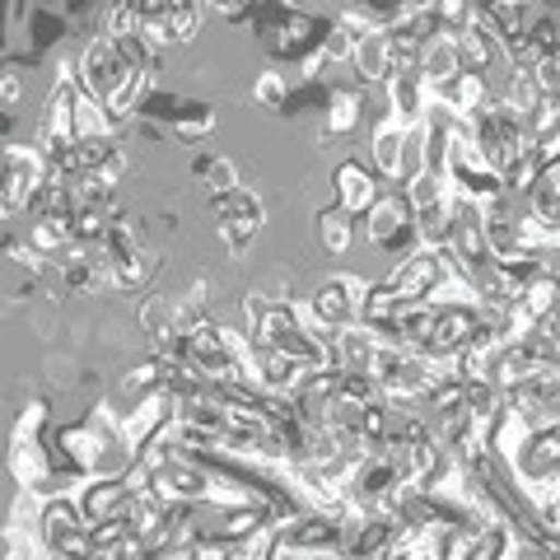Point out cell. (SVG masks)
Masks as SVG:
<instances>
[{
  "mask_svg": "<svg viewBox=\"0 0 560 560\" xmlns=\"http://www.w3.org/2000/svg\"><path fill=\"white\" fill-rule=\"evenodd\" d=\"M364 238L374 243V248L393 253V257H407L416 243V206L407 197V187H383V197L364 210Z\"/></svg>",
  "mask_w": 560,
  "mask_h": 560,
  "instance_id": "obj_1",
  "label": "cell"
},
{
  "mask_svg": "<svg viewBox=\"0 0 560 560\" xmlns=\"http://www.w3.org/2000/svg\"><path fill=\"white\" fill-rule=\"evenodd\" d=\"M38 533L47 541L51 560H84L94 556V537H90V518H84L75 495H51L38 510Z\"/></svg>",
  "mask_w": 560,
  "mask_h": 560,
  "instance_id": "obj_2",
  "label": "cell"
},
{
  "mask_svg": "<svg viewBox=\"0 0 560 560\" xmlns=\"http://www.w3.org/2000/svg\"><path fill=\"white\" fill-rule=\"evenodd\" d=\"M210 210H215V224H220V238H224V253L234 261H243L253 253V243L261 238V224H267V206L253 187H234L224 197H210Z\"/></svg>",
  "mask_w": 560,
  "mask_h": 560,
  "instance_id": "obj_3",
  "label": "cell"
},
{
  "mask_svg": "<svg viewBox=\"0 0 560 560\" xmlns=\"http://www.w3.org/2000/svg\"><path fill=\"white\" fill-rule=\"evenodd\" d=\"M183 360L197 364L210 383H248V374H243V355L234 350L224 323H215V318H206V323L183 331Z\"/></svg>",
  "mask_w": 560,
  "mask_h": 560,
  "instance_id": "obj_4",
  "label": "cell"
},
{
  "mask_svg": "<svg viewBox=\"0 0 560 560\" xmlns=\"http://www.w3.org/2000/svg\"><path fill=\"white\" fill-rule=\"evenodd\" d=\"M51 173V160L38 150V145H5V220L14 224L24 215V210H33V197H38V187L47 183Z\"/></svg>",
  "mask_w": 560,
  "mask_h": 560,
  "instance_id": "obj_5",
  "label": "cell"
},
{
  "mask_svg": "<svg viewBox=\"0 0 560 560\" xmlns=\"http://www.w3.org/2000/svg\"><path fill=\"white\" fill-rule=\"evenodd\" d=\"M360 304H364V280L360 276H350V271H337V276H327L318 290H313V300H308V323L318 327H350V323H360Z\"/></svg>",
  "mask_w": 560,
  "mask_h": 560,
  "instance_id": "obj_6",
  "label": "cell"
},
{
  "mask_svg": "<svg viewBox=\"0 0 560 560\" xmlns=\"http://www.w3.org/2000/svg\"><path fill=\"white\" fill-rule=\"evenodd\" d=\"M486 327H490L486 304H444L440 318H434V331H430L425 350H440V355H463V350L477 341Z\"/></svg>",
  "mask_w": 560,
  "mask_h": 560,
  "instance_id": "obj_7",
  "label": "cell"
},
{
  "mask_svg": "<svg viewBox=\"0 0 560 560\" xmlns=\"http://www.w3.org/2000/svg\"><path fill=\"white\" fill-rule=\"evenodd\" d=\"M127 57L117 51V38H108V33H98V38L80 51V84L84 94H94L98 103H108L113 90L121 84V75H127Z\"/></svg>",
  "mask_w": 560,
  "mask_h": 560,
  "instance_id": "obj_8",
  "label": "cell"
},
{
  "mask_svg": "<svg viewBox=\"0 0 560 560\" xmlns=\"http://www.w3.org/2000/svg\"><path fill=\"white\" fill-rule=\"evenodd\" d=\"M210 471L215 467H206V463H197V458H173V463H164L160 471H154V490L160 495H168L173 504H206V495H210Z\"/></svg>",
  "mask_w": 560,
  "mask_h": 560,
  "instance_id": "obj_9",
  "label": "cell"
},
{
  "mask_svg": "<svg viewBox=\"0 0 560 560\" xmlns=\"http://www.w3.org/2000/svg\"><path fill=\"white\" fill-rule=\"evenodd\" d=\"M331 191H337V206H346L350 215H364V210L383 197V178L374 173V164L341 160L337 168H331Z\"/></svg>",
  "mask_w": 560,
  "mask_h": 560,
  "instance_id": "obj_10",
  "label": "cell"
},
{
  "mask_svg": "<svg viewBox=\"0 0 560 560\" xmlns=\"http://www.w3.org/2000/svg\"><path fill=\"white\" fill-rule=\"evenodd\" d=\"M173 420V393L160 388V393H145L131 401V411H121V440H127L136 453L145 448L154 434H160L164 425Z\"/></svg>",
  "mask_w": 560,
  "mask_h": 560,
  "instance_id": "obj_11",
  "label": "cell"
},
{
  "mask_svg": "<svg viewBox=\"0 0 560 560\" xmlns=\"http://www.w3.org/2000/svg\"><path fill=\"white\" fill-rule=\"evenodd\" d=\"M407 121H397L393 113L378 121L374 127V136H370V164H374V173L383 183H397L401 187V178H407Z\"/></svg>",
  "mask_w": 560,
  "mask_h": 560,
  "instance_id": "obj_12",
  "label": "cell"
},
{
  "mask_svg": "<svg viewBox=\"0 0 560 560\" xmlns=\"http://www.w3.org/2000/svg\"><path fill=\"white\" fill-rule=\"evenodd\" d=\"M458 47H463L467 70H481V75H490L495 66H504V33H500V24L490 20L486 10L458 33Z\"/></svg>",
  "mask_w": 560,
  "mask_h": 560,
  "instance_id": "obj_13",
  "label": "cell"
},
{
  "mask_svg": "<svg viewBox=\"0 0 560 560\" xmlns=\"http://www.w3.org/2000/svg\"><path fill=\"white\" fill-rule=\"evenodd\" d=\"M388 90V113L397 121H407V127H416V121H425L430 103H434V90L425 84V75L420 70H397V75L383 84Z\"/></svg>",
  "mask_w": 560,
  "mask_h": 560,
  "instance_id": "obj_14",
  "label": "cell"
},
{
  "mask_svg": "<svg viewBox=\"0 0 560 560\" xmlns=\"http://www.w3.org/2000/svg\"><path fill=\"white\" fill-rule=\"evenodd\" d=\"M444 276L440 267V253H430V248H411L407 257H397V267H393V285L401 300H425V294L434 290V280Z\"/></svg>",
  "mask_w": 560,
  "mask_h": 560,
  "instance_id": "obj_15",
  "label": "cell"
},
{
  "mask_svg": "<svg viewBox=\"0 0 560 560\" xmlns=\"http://www.w3.org/2000/svg\"><path fill=\"white\" fill-rule=\"evenodd\" d=\"M136 490L127 486V477H90L80 490H75V500H80V510L90 523L98 518H113V514H127V504H131Z\"/></svg>",
  "mask_w": 560,
  "mask_h": 560,
  "instance_id": "obj_16",
  "label": "cell"
},
{
  "mask_svg": "<svg viewBox=\"0 0 560 560\" xmlns=\"http://www.w3.org/2000/svg\"><path fill=\"white\" fill-rule=\"evenodd\" d=\"M350 66H355L360 84H388V80L397 75V61H393V38H388V28L364 33V38L355 43V57H350Z\"/></svg>",
  "mask_w": 560,
  "mask_h": 560,
  "instance_id": "obj_17",
  "label": "cell"
},
{
  "mask_svg": "<svg viewBox=\"0 0 560 560\" xmlns=\"http://www.w3.org/2000/svg\"><path fill=\"white\" fill-rule=\"evenodd\" d=\"M467 70V61H463V47H458V38H434V43H425V51H420V75H425V84L434 94L444 90V84L453 80V75H463Z\"/></svg>",
  "mask_w": 560,
  "mask_h": 560,
  "instance_id": "obj_18",
  "label": "cell"
},
{
  "mask_svg": "<svg viewBox=\"0 0 560 560\" xmlns=\"http://www.w3.org/2000/svg\"><path fill=\"white\" fill-rule=\"evenodd\" d=\"M103 434L84 420V425H66L61 434H57V448H61V458L75 467V471H84V477H94V467H98V453H103Z\"/></svg>",
  "mask_w": 560,
  "mask_h": 560,
  "instance_id": "obj_19",
  "label": "cell"
},
{
  "mask_svg": "<svg viewBox=\"0 0 560 560\" xmlns=\"http://www.w3.org/2000/svg\"><path fill=\"white\" fill-rule=\"evenodd\" d=\"M10 477L20 481V490H38L51 467H47V453L38 440H24V434H10Z\"/></svg>",
  "mask_w": 560,
  "mask_h": 560,
  "instance_id": "obj_20",
  "label": "cell"
},
{
  "mask_svg": "<svg viewBox=\"0 0 560 560\" xmlns=\"http://www.w3.org/2000/svg\"><path fill=\"white\" fill-rule=\"evenodd\" d=\"M416 243H420V248H430V253L453 248V191L440 206L416 210Z\"/></svg>",
  "mask_w": 560,
  "mask_h": 560,
  "instance_id": "obj_21",
  "label": "cell"
},
{
  "mask_svg": "<svg viewBox=\"0 0 560 560\" xmlns=\"http://www.w3.org/2000/svg\"><path fill=\"white\" fill-rule=\"evenodd\" d=\"M490 94H495V90H490V80L481 75V70H463V75H453V80L444 84V90H440V98L448 103L453 113H463V117L477 113Z\"/></svg>",
  "mask_w": 560,
  "mask_h": 560,
  "instance_id": "obj_22",
  "label": "cell"
},
{
  "mask_svg": "<svg viewBox=\"0 0 560 560\" xmlns=\"http://www.w3.org/2000/svg\"><path fill=\"white\" fill-rule=\"evenodd\" d=\"M24 238H28L33 248H38V253L51 261L57 253H66L70 243H75V224H70V215H33Z\"/></svg>",
  "mask_w": 560,
  "mask_h": 560,
  "instance_id": "obj_23",
  "label": "cell"
},
{
  "mask_svg": "<svg viewBox=\"0 0 560 560\" xmlns=\"http://www.w3.org/2000/svg\"><path fill=\"white\" fill-rule=\"evenodd\" d=\"M360 113H364V94H360V90H331L323 140H331V136H350V131H355V121H360Z\"/></svg>",
  "mask_w": 560,
  "mask_h": 560,
  "instance_id": "obj_24",
  "label": "cell"
},
{
  "mask_svg": "<svg viewBox=\"0 0 560 560\" xmlns=\"http://www.w3.org/2000/svg\"><path fill=\"white\" fill-rule=\"evenodd\" d=\"M350 238H355V215H350L346 206H327L323 215H318V243H323V253L341 257L350 248Z\"/></svg>",
  "mask_w": 560,
  "mask_h": 560,
  "instance_id": "obj_25",
  "label": "cell"
},
{
  "mask_svg": "<svg viewBox=\"0 0 560 560\" xmlns=\"http://www.w3.org/2000/svg\"><path fill=\"white\" fill-rule=\"evenodd\" d=\"M500 94L510 98L523 117L537 113V103L547 98V90H541V80H537V70H533V66H523V70H504V90H500Z\"/></svg>",
  "mask_w": 560,
  "mask_h": 560,
  "instance_id": "obj_26",
  "label": "cell"
},
{
  "mask_svg": "<svg viewBox=\"0 0 560 560\" xmlns=\"http://www.w3.org/2000/svg\"><path fill=\"white\" fill-rule=\"evenodd\" d=\"M191 178H197L210 197H224V191L243 187L238 183V168L230 160H215V154H197V164H191Z\"/></svg>",
  "mask_w": 560,
  "mask_h": 560,
  "instance_id": "obj_27",
  "label": "cell"
},
{
  "mask_svg": "<svg viewBox=\"0 0 560 560\" xmlns=\"http://www.w3.org/2000/svg\"><path fill=\"white\" fill-rule=\"evenodd\" d=\"M401 187H407V197H411L416 210H425V206H440L448 197L453 178H448V173H440V168H425V173H416V178H407Z\"/></svg>",
  "mask_w": 560,
  "mask_h": 560,
  "instance_id": "obj_28",
  "label": "cell"
},
{
  "mask_svg": "<svg viewBox=\"0 0 560 560\" xmlns=\"http://www.w3.org/2000/svg\"><path fill=\"white\" fill-rule=\"evenodd\" d=\"M267 38H271L276 51H300L304 38H308V20H304V14H285L280 24L267 28Z\"/></svg>",
  "mask_w": 560,
  "mask_h": 560,
  "instance_id": "obj_29",
  "label": "cell"
},
{
  "mask_svg": "<svg viewBox=\"0 0 560 560\" xmlns=\"http://www.w3.org/2000/svg\"><path fill=\"white\" fill-rule=\"evenodd\" d=\"M253 98H257L267 113H280V108H285V98H290L285 75H280V70H261L257 84H253Z\"/></svg>",
  "mask_w": 560,
  "mask_h": 560,
  "instance_id": "obj_30",
  "label": "cell"
},
{
  "mask_svg": "<svg viewBox=\"0 0 560 560\" xmlns=\"http://www.w3.org/2000/svg\"><path fill=\"white\" fill-rule=\"evenodd\" d=\"M210 131H215V113H210V108H197V113H187V117L173 121V136H178V140H206Z\"/></svg>",
  "mask_w": 560,
  "mask_h": 560,
  "instance_id": "obj_31",
  "label": "cell"
},
{
  "mask_svg": "<svg viewBox=\"0 0 560 560\" xmlns=\"http://www.w3.org/2000/svg\"><path fill=\"white\" fill-rule=\"evenodd\" d=\"M556 127H560V94H547L537 103V113H528V131H533V140H541Z\"/></svg>",
  "mask_w": 560,
  "mask_h": 560,
  "instance_id": "obj_32",
  "label": "cell"
},
{
  "mask_svg": "<svg viewBox=\"0 0 560 560\" xmlns=\"http://www.w3.org/2000/svg\"><path fill=\"white\" fill-rule=\"evenodd\" d=\"M355 33H350V28H341V24H331V33H327V38H323V51H327V61L331 66H341V61H350V57H355Z\"/></svg>",
  "mask_w": 560,
  "mask_h": 560,
  "instance_id": "obj_33",
  "label": "cell"
},
{
  "mask_svg": "<svg viewBox=\"0 0 560 560\" xmlns=\"http://www.w3.org/2000/svg\"><path fill=\"white\" fill-rule=\"evenodd\" d=\"M43 425H47V401H43V397L24 401L20 420H14V434H24V440H38V434H43Z\"/></svg>",
  "mask_w": 560,
  "mask_h": 560,
  "instance_id": "obj_34",
  "label": "cell"
},
{
  "mask_svg": "<svg viewBox=\"0 0 560 560\" xmlns=\"http://www.w3.org/2000/svg\"><path fill=\"white\" fill-rule=\"evenodd\" d=\"M90 425L103 434V440H121V416L108 407V401H98V407L90 411Z\"/></svg>",
  "mask_w": 560,
  "mask_h": 560,
  "instance_id": "obj_35",
  "label": "cell"
},
{
  "mask_svg": "<svg viewBox=\"0 0 560 560\" xmlns=\"http://www.w3.org/2000/svg\"><path fill=\"white\" fill-rule=\"evenodd\" d=\"M20 98H24V80H20V70H5V108H20Z\"/></svg>",
  "mask_w": 560,
  "mask_h": 560,
  "instance_id": "obj_36",
  "label": "cell"
},
{
  "mask_svg": "<svg viewBox=\"0 0 560 560\" xmlns=\"http://www.w3.org/2000/svg\"><path fill=\"white\" fill-rule=\"evenodd\" d=\"M210 14H224V20H238L243 14V0H206Z\"/></svg>",
  "mask_w": 560,
  "mask_h": 560,
  "instance_id": "obj_37",
  "label": "cell"
},
{
  "mask_svg": "<svg viewBox=\"0 0 560 560\" xmlns=\"http://www.w3.org/2000/svg\"><path fill=\"white\" fill-rule=\"evenodd\" d=\"M547 10L556 14V20H560V0H547Z\"/></svg>",
  "mask_w": 560,
  "mask_h": 560,
  "instance_id": "obj_38",
  "label": "cell"
}]
</instances>
